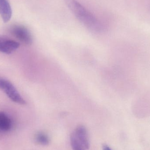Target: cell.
Here are the masks:
<instances>
[{"label":"cell","instance_id":"cell-1","mask_svg":"<svg viewBox=\"0 0 150 150\" xmlns=\"http://www.w3.org/2000/svg\"><path fill=\"white\" fill-rule=\"evenodd\" d=\"M69 8L77 18L91 30L99 31L102 28L100 22L76 0H65Z\"/></svg>","mask_w":150,"mask_h":150},{"label":"cell","instance_id":"cell-2","mask_svg":"<svg viewBox=\"0 0 150 150\" xmlns=\"http://www.w3.org/2000/svg\"><path fill=\"white\" fill-rule=\"evenodd\" d=\"M0 89L14 102L20 105L26 104L25 100L19 94L16 87L8 80L0 78Z\"/></svg>","mask_w":150,"mask_h":150},{"label":"cell","instance_id":"cell-3","mask_svg":"<svg viewBox=\"0 0 150 150\" xmlns=\"http://www.w3.org/2000/svg\"><path fill=\"white\" fill-rule=\"evenodd\" d=\"M10 32L13 36L24 44L30 45L33 38L30 31L23 25H15L11 26Z\"/></svg>","mask_w":150,"mask_h":150},{"label":"cell","instance_id":"cell-4","mask_svg":"<svg viewBox=\"0 0 150 150\" xmlns=\"http://www.w3.org/2000/svg\"><path fill=\"white\" fill-rule=\"evenodd\" d=\"M18 42L4 36H0V52L9 54L19 46Z\"/></svg>","mask_w":150,"mask_h":150},{"label":"cell","instance_id":"cell-5","mask_svg":"<svg viewBox=\"0 0 150 150\" xmlns=\"http://www.w3.org/2000/svg\"><path fill=\"white\" fill-rule=\"evenodd\" d=\"M74 133L80 143L86 149L88 150L90 148V142L86 128L83 126H78L77 127Z\"/></svg>","mask_w":150,"mask_h":150},{"label":"cell","instance_id":"cell-6","mask_svg":"<svg viewBox=\"0 0 150 150\" xmlns=\"http://www.w3.org/2000/svg\"><path fill=\"white\" fill-rule=\"evenodd\" d=\"M12 14V9L8 0H0V16L3 22H8Z\"/></svg>","mask_w":150,"mask_h":150},{"label":"cell","instance_id":"cell-7","mask_svg":"<svg viewBox=\"0 0 150 150\" xmlns=\"http://www.w3.org/2000/svg\"><path fill=\"white\" fill-rule=\"evenodd\" d=\"M11 122L9 117L3 112H0V129L6 131L9 130Z\"/></svg>","mask_w":150,"mask_h":150},{"label":"cell","instance_id":"cell-8","mask_svg":"<svg viewBox=\"0 0 150 150\" xmlns=\"http://www.w3.org/2000/svg\"><path fill=\"white\" fill-rule=\"evenodd\" d=\"M70 142L73 150H86L85 148L78 141L74 133H73L70 137Z\"/></svg>","mask_w":150,"mask_h":150},{"label":"cell","instance_id":"cell-9","mask_svg":"<svg viewBox=\"0 0 150 150\" xmlns=\"http://www.w3.org/2000/svg\"><path fill=\"white\" fill-rule=\"evenodd\" d=\"M36 141L38 143L42 145H47L49 143L48 136L45 133L39 132L36 135Z\"/></svg>","mask_w":150,"mask_h":150},{"label":"cell","instance_id":"cell-10","mask_svg":"<svg viewBox=\"0 0 150 150\" xmlns=\"http://www.w3.org/2000/svg\"><path fill=\"white\" fill-rule=\"evenodd\" d=\"M103 150H112L108 145H104L103 147Z\"/></svg>","mask_w":150,"mask_h":150}]
</instances>
